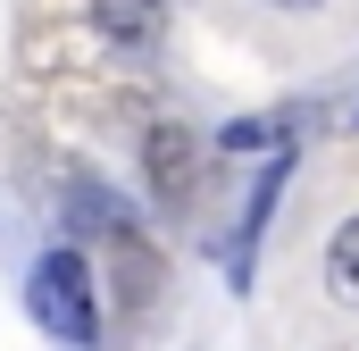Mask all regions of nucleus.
I'll list each match as a JSON object with an SVG mask.
<instances>
[{
  "instance_id": "obj_3",
  "label": "nucleus",
  "mask_w": 359,
  "mask_h": 351,
  "mask_svg": "<svg viewBox=\"0 0 359 351\" xmlns=\"http://www.w3.org/2000/svg\"><path fill=\"white\" fill-rule=\"evenodd\" d=\"M326 284H334V301H351L359 310V218L334 226V251H326Z\"/></svg>"
},
{
  "instance_id": "obj_1",
  "label": "nucleus",
  "mask_w": 359,
  "mask_h": 351,
  "mask_svg": "<svg viewBox=\"0 0 359 351\" xmlns=\"http://www.w3.org/2000/svg\"><path fill=\"white\" fill-rule=\"evenodd\" d=\"M25 301H34V318H42L50 335H67V343H92V326H100V310H92V267L76 260V251H50V260H34Z\"/></svg>"
},
{
  "instance_id": "obj_4",
  "label": "nucleus",
  "mask_w": 359,
  "mask_h": 351,
  "mask_svg": "<svg viewBox=\"0 0 359 351\" xmlns=\"http://www.w3.org/2000/svg\"><path fill=\"white\" fill-rule=\"evenodd\" d=\"M151 168H159V192L176 201L184 192V134H159V143H151Z\"/></svg>"
},
{
  "instance_id": "obj_5",
  "label": "nucleus",
  "mask_w": 359,
  "mask_h": 351,
  "mask_svg": "<svg viewBox=\"0 0 359 351\" xmlns=\"http://www.w3.org/2000/svg\"><path fill=\"white\" fill-rule=\"evenodd\" d=\"M276 8H318V0H276Z\"/></svg>"
},
{
  "instance_id": "obj_2",
  "label": "nucleus",
  "mask_w": 359,
  "mask_h": 351,
  "mask_svg": "<svg viewBox=\"0 0 359 351\" xmlns=\"http://www.w3.org/2000/svg\"><path fill=\"white\" fill-rule=\"evenodd\" d=\"M109 42H159V0H92Z\"/></svg>"
}]
</instances>
